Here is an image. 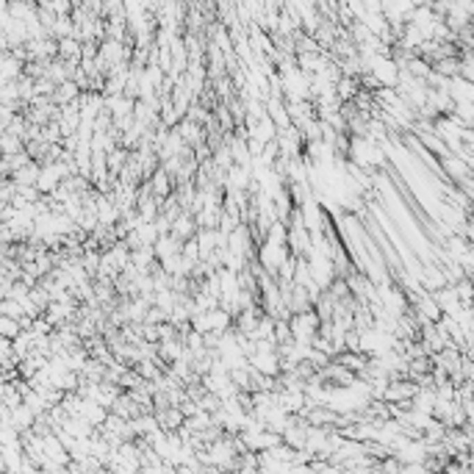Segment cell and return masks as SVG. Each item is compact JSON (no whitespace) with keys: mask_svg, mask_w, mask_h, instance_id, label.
<instances>
[{"mask_svg":"<svg viewBox=\"0 0 474 474\" xmlns=\"http://www.w3.org/2000/svg\"><path fill=\"white\" fill-rule=\"evenodd\" d=\"M288 325H291V336H294V341H300V344H313V338H316V336H319V330H322V319H319L316 308H311V311H300V313H291Z\"/></svg>","mask_w":474,"mask_h":474,"instance_id":"cell-1","label":"cell"},{"mask_svg":"<svg viewBox=\"0 0 474 474\" xmlns=\"http://www.w3.org/2000/svg\"><path fill=\"white\" fill-rule=\"evenodd\" d=\"M469 172H472V167H469V161H466V158H461V156H452V153L444 158V175H447L452 183H461V181H464Z\"/></svg>","mask_w":474,"mask_h":474,"instance_id":"cell-2","label":"cell"},{"mask_svg":"<svg viewBox=\"0 0 474 474\" xmlns=\"http://www.w3.org/2000/svg\"><path fill=\"white\" fill-rule=\"evenodd\" d=\"M419 277H422V283H425L427 291H439V288H444V286L450 283L447 269H439V266H425Z\"/></svg>","mask_w":474,"mask_h":474,"instance_id":"cell-3","label":"cell"}]
</instances>
